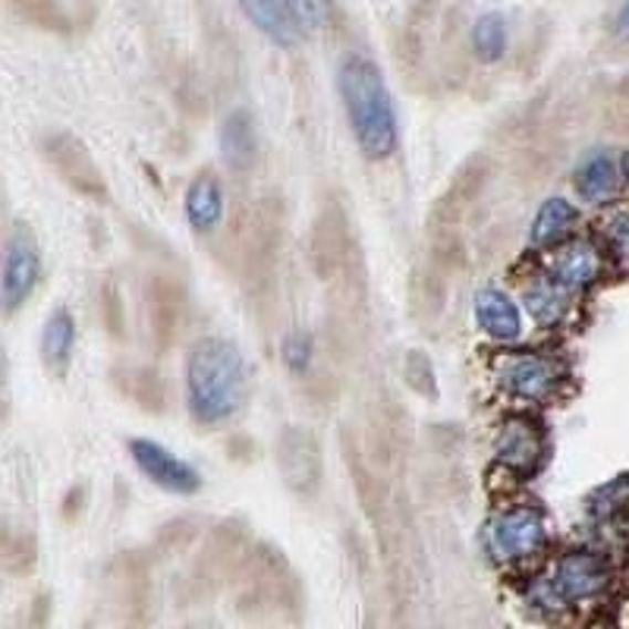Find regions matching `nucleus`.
I'll use <instances>...</instances> for the list:
<instances>
[{"label": "nucleus", "mask_w": 629, "mask_h": 629, "mask_svg": "<svg viewBox=\"0 0 629 629\" xmlns=\"http://www.w3.org/2000/svg\"><path fill=\"white\" fill-rule=\"evenodd\" d=\"M249 366L240 346L223 337H205L192 346L186 363V400L205 426L233 419L249 400Z\"/></svg>", "instance_id": "obj_1"}, {"label": "nucleus", "mask_w": 629, "mask_h": 629, "mask_svg": "<svg viewBox=\"0 0 629 629\" xmlns=\"http://www.w3.org/2000/svg\"><path fill=\"white\" fill-rule=\"evenodd\" d=\"M340 98L346 120L368 161H385L397 151V111L387 82L375 63L353 54L340 66Z\"/></svg>", "instance_id": "obj_2"}, {"label": "nucleus", "mask_w": 629, "mask_h": 629, "mask_svg": "<svg viewBox=\"0 0 629 629\" xmlns=\"http://www.w3.org/2000/svg\"><path fill=\"white\" fill-rule=\"evenodd\" d=\"M274 463L281 469L284 485L293 494H300V497L318 494L325 469H322V447L308 428L290 426L281 431V438L274 444Z\"/></svg>", "instance_id": "obj_3"}, {"label": "nucleus", "mask_w": 629, "mask_h": 629, "mask_svg": "<svg viewBox=\"0 0 629 629\" xmlns=\"http://www.w3.org/2000/svg\"><path fill=\"white\" fill-rule=\"evenodd\" d=\"M41 281V252L35 243V233L29 223H13L7 237V252H3V281H0V296H3V312L13 315Z\"/></svg>", "instance_id": "obj_4"}, {"label": "nucleus", "mask_w": 629, "mask_h": 629, "mask_svg": "<svg viewBox=\"0 0 629 629\" xmlns=\"http://www.w3.org/2000/svg\"><path fill=\"white\" fill-rule=\"evenodd\" d=\"M41 155L61 174L63 184L76 189L80 196H85V199H104L107 196V184H104L98 164L76 136H70V133L44 136L41 139Z\"/></svg>", "instance_id": "obj_5"}, {"label": "nucleus", "mask_w": 629, "mask_h": 629, "mask_svg": "<svg viewBox=\"0 0 629 629\" xmlns=\"http://www.w3.org/2000/svg\"><path fill=\"white\" fill-rule=\"evenodd\" d=\"M548 538L545 516L538 510H507L488 526V548L497 560H523L542 551Z\"/></svg>", "instance_id": "obj_6"}, {"label": "nucleus", "mask_w": 629, "mask_h": 629, "mask_svg": "<svg viewBox=\"0 0 629 629\" xmlns=\"http://www.w3.org/2000/svg\"><path fill=\"white\" fill-rule=\"evenodd\" d=\"M129 453L136 460V466L143 469L145 475L164 491H174V494H196L202 488V475L189 466L186 460H180L177 453H170L167 447L158 441H148V438H133L129 441Z\"/></svg>", "instance_id": "obj_7"}, {"label": "nucleus", "mask_w": 629, "mask_h": 629, "mask_svg": "<svg viewBox=\"0 0 629 629\" xmlns=\"http://www.w3.org/2000/svg\"><path fill=\"white\" fill-rule=\"evenodd\" d=\"M608 586V569L595 554H569L554 573V591L564 601H586Z\"/></svg>", "instance_id": "obj_8"}, {"label": "nucleus", "mask_w": 629, "mask_h": 629, "mask_svg": "<svg viewBox=\"0 0 629 629\" xmlns=\"http://www.w3.org/2000/svg\"><path fill=\"white\" fill-rule=\"evenodd\" d=\"M312 259L322 277H334L349 262V233H346L344 214L331 208L315 223V240H312Z\"/></svg>", "instance_id": "obj_9"}, {"label": "nucleus", "mask_w": 629, "mask_h": 629, "mask_svg": "<svg viewBox=\"0 0 629 629\" xmlns=\"http://www.w3.org/2000/svg\"><path fill=\"white\" fill-rule=\"evenodd\" d=\"M475 322L494 340H516L523 331V318H520L516 303L504 290H494V286H485L475 293Z\"/></svg>", "instance_id": "obj_10"}, {"label": "nucleus", "mask_w": 629, "mask_h": 629, "mask_svg": "<svg viewBox=\"0 0 629 629\" xmlns=\"http://www.w3.org/2000/svg\"><path fill=\"white\" fill-rule=\"evenodd\" d=\"M221 155L230 170L243 174L255 164L259 155V136H255V120L245 107L230 111L221 123Z\"/></svg>", "instance_id": "obj_11"}, {"label": "nucleus", "mask_w": 629, "mask_h": 629, "mask_svg": "<svg viewBox=\"0 0 629 629\" xmlns=\"http://www.w3.org/2000/svg\"><path fill=\"white\" fill-rule=\"evenodd\" d=\"M507 385L526 400H545L557 385V366L545 356H520L507 366Z\"/></svg>", "instance_id": "obj_12"}, {"label": "nucleus", "mask_w": 629, "mask_h": 629, "mask_svg": "<svg viewBox=\"0 0 629 629\" xmlns=\"http://www.w3.org/2000/svg\"><path fill=\"white\" fill-rule=\"evenodd\" d=\"M538 457H542L538 431L528 426V422H523V419L507 422L504 431H501V438H497V460L504 466L516 469V472H528V469H535Z\"/></svg>", "instance_id": "obj_13"}, {"label": "nucleus", "mask_w": 629, "mask_h": 629, "mask_svg": "<svg viewBox=\"0 0 629 629\" xmlns=\"http://www.w3.org/2000/svg\"><path fill=\"white\" fill-rule=\"evenodd\" d=\"M243 13L252 25L281 48H293L296 41V20L286 7V0H240Z\"/></svg>", "instance_id": "obj_14"}, {"label": "nucleus", "mask_w": 629, "mask_h": 629, "mask_svg": "<svg viewBox=\"0 0 629 629\" xmlns=\"http://www.w3.org/2000/svg\"><path fill=\"white\" fill-rule=\"evenodd\" d=\"M186 218L196 230H214L223 218V192L214 174H199L186 189Z\"/></svg>", "instance_id": "obj_15"}, {"label": "nucleus", "mask_w": 629, "mask_h": 629, "mask_svg": "<svg viewBox=\"0 0 629 629\" xmlns=\"http://www.w3.org/2000/svg\"><path fill=\"white\" fill-rule=\"evenodd\" d=\"M598 274H601V255L589 243L567 245L554 262V281L567 290H583V286L595 284Z\"/></svg>", "instance_id": "obj_16"}, {"label": "nucleus", "mask_w": 629, "mask_h": 629, "mask_svg": "<svg viewBox=\"0 0 629 629\" xmlns=\"http://www.w3.org/2000/svg\"><path fill=\"white\" fill-rule=\"evenodd\" d=\"M73 346H76V322L66 308H54L51 318L44 322L41 331V359L51 371H63L70 366V356H73Z\"/></svg>", "instance_id": "obj_17"}, {"label": "nucleus", "mask_w": 629, "mask_h": 629, "mask_svg": "<svg viewBox=\"0 0 629 629\" xmlns=\"http://www.w3.org/2000/svg\"><path fill=\"white\" fill-rule=\"evenodd\" d=\"M576 221H579V211L567 199H548L538 208L535 223H532V245H538V249L557 245Z\"/></svg>", "instance_id": "obj_18"}, {"label": "nucleus", "mask_w": 629, "mask_h": 629, "mask_svg": "<svg viewBox=\"0 0 629 629\" xmlns=\"http://www.w3.org/2000/svg\"><path fill=\"white\" fill-rule=\"evenodd\" d=\"M576 189L586 202H605L617 192V167L608 155H591L576 174Z\"/></svg>", "instance_id": "obj_19"}, {"label": "nucleus", "mask_w": 629, "mask_h": 629, "mask_svg": "<svg viewBox=\"0 0 629 629\" xmlns=\"http://www.w3.org/2000/svg\"><path fill=\"white\" fill-rule=\"evenodd\" d=\"M526 305L528 315L538 322V325H557L567 312V300H564V286L557 281H535L526 290Z\"/></svg>", "instance_id": "obj_20"}, {"label": "nucleus", "mask_w": 629, "mask_h": 629, "mask_svg": "<svg viewBox=\"0 0 629 629\" xmlns=\"http://www.w3.org/2000/svg\"><path fill=\"white\" fill-rule=\"evenodd\" d=\"M472 48L479 61H501L507 54V20L501 13H485L472 29Z\"/></svg>", "instance_id": "obj_21"}, {"label": "nucleus", "mask_w": 629, "mask_h": 629, "mask_svg": "<svg viewBox=\"0 0 629 629\" xmlns=\"http://www.w3.org/2000/svg\"><path fill=\"white\" fill-rule=\"evenodd\" d=\"M120 381L123 390L129 394V400H136L143 409H155L158 412L164 407V387L151 368H126Z\"/></svg>", "instance_id": "obj_22"}, {"label": "nucleus", "mask_w": 629, "mask_h": 629, "mask_svg": "<svg viewBox=\"0 0 629 629\" xmlns=\"http://www.w3.org/2000/svg\"><path fill=\"white\" fill-rule=\"evenodd\" d=\"M482 161H469L460 174H457V180H453V186H450V192L444 196V202H441V208H438V214H447V211H460L463 205H469L472 199H475V192L482 189Z\"/></svg>", "instance_id": "obj_23"}, {"label": "nucleus", "mask_w": 629, "mask_h": 629, "mask_svg": "<svg viewBox=\"0 0 629 629\" xmlns=\"http://www.w3.org/2000/svg\"><path fill=\"white\" fill-rule=\"evenodd\" d=\"M177 312H180V300H177V290L167 284L155 286L151 293V318L161 334H170L177 327Z\"/></svg>", "instance_id": "obj_24"}, {"label": "nucleus", "mask_w": 629, "mask_h": 629, "mask_svg": "<svg viewBox=\"0 0 629 629\" xmlns=\"http://www.w3.org/2000/svg\"><path fill=\"white\" fill-rule=\"evenodd\" d=\"M403 371H407V385L422 394V397H438V385H434V366L428 363V356H422L419 349H412L403 363Z\"/></svg>", "instance_id": "obj_25"}, {"label": "nucleus", "mask_w": 629, "mask_h": 629, "mask_svg": "<svg viewBox=\"0 0 629 629\" xmlns=\"http://www.w3.org/2000/svg\"><path fill=\"white\" fill-rule=\"evenodd\" d=\"M286 7H290L296 25H303L308 32L325 29L331 20V0H286Z\"/></svg>", "instance_id": "obj_26"}, {"label": "nucleus", "mask_w": 629, "mask_h": 629, "mask_svg": "<svg viewBox=\"0 0 629 629\" xmlns=\"http://www.w3.org/2000/svg\"><path fill=\"white\" fill-rule=\"evenodd\" d=\"M284 363L290 371L303 375L308 363H312V337L303 331H293L284 340Z\"/></svg>", "instance_id": "obj_27"}, {"label": "nucleus", "mask_w": 629, "mask_h": 629, "mask_svg": "<svg viewBox=\"0 0 629 629\" xmlns=\"http://www.w3.org/2000/svg\"><path fill=\"white\" fill-rule=\"evenodd\" d=\"M610 237L617 240V245H620L623 252H629V214H623V218H617V221H614Z\"/></svg>", "instance_id": "obj_28"}, {"label": "nucleus", "mask_w": 629, "mask_h": 629, "mask_svg": "<svg viewBox=\"0 0 629 629\" xmlns=\"http://www.w3.org/2000/svg\"><path fill=\"white\" fill-rule=\"evenodd\" d=\"M617 32L629 39V0L620 7V13H617Z\"/></svg>", "instance_id": "obj_29"}, {"label": "nucleus", "mask_w": 629, "mask_h": 629, "mask_svg": "<svg viewBox=\"0 0 629 629\" xmlns=\"http://www.w3.org/2000/svg\"><path fill=\"white\" fill-rule=\"evenodd\" d=\"M623 170H627V177H629V155H627V158H623Z\"/></svg>", "instance_id": "obj_30"}]
</instances>
